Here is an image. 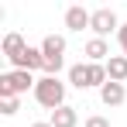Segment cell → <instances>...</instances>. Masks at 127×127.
Segmentation results:
<instances>
[{"label":"cell","instance_id":"obj_14","mask_svg":"<svg viewBox=\"0 0 127 127\" xmlns=\"http://www.w3.org/2000/svg\"><path fill=\"white\" fill-rule=\"evenodd\" d=\"M83 127H110V120H106V117H100V113H96V117H89V120H86Z\"/></svg>","mask_w":127,"mask_h":127},{"label":"cell","instance_id":"obj_3","mask_svg":"<svg viewBox=\"0 0 127 127\" xmlns=\"http://www.w3.org/2000/svg\"><path fill=\"white\" fill-rule=\"evenodd\" d=\"M41 55H45V76H59L65 65V38L62 34H48L41 41Z\"/></svg>","mask_w":127,"mask_h":127},{"label":"cell","instance_id":"obj_11","mask_svg":"<svg viewBox=\"0 0 127 127\" xmlns=\"http://www.w3.org/2000/svg\"><path fill=\"white\" fill-rule=\"evenodd\" d=\"M24 48H28V45H24V38L17 34V31L3 34V55H7V59H17V55H21Z\"/></svg>","mask_w":127,"mask_h":127},{"label":"cell","instance_id":"obj_5","mask_svg":"<svg viewBox=\"0 0 127 127\" xmlns=\"http://www.w3.org/2000/svg\"><path fill=\"white\" fill-rule=\"evenodd\" d=\"M10 65L14 69H24V72H34V69H45V55H41V48H24L17 59H10Z\"/></svg>","mask_w":127,"mask_h":127},{"label":"cell","instance_id":"obj_7","mask_svg":"<svg viewBox=\"0 0 127 127\" xmlns=\"http://www.w3.org/2000/svg\"><path fill=\"white\" fill-rule=\"evenodd\" d=\"M106 76H110V83H127V55H110Z\"/></svg>","mask_w":127,"mask_h":127},{"label":"cell","instance_id":"obj_6","mask_svg":"<svg viewBox=\"0 0 127 127\" xmlns=\"http://www.w3.org/2000/svg\"><path fill=\"white\" fill-rule=\"evenodd\" d=\"M89 21H93V14L86 7H69L65 10V28L69 31H83V28H89Z\"/></svg>","mask_w":127,"mask_h":127},{"label":"cell","instance_id":"obj_15","mask_svg":"<svg viewBox=\"0 0 127 127\" xmlns=\"http://www.w3.org/2000/svg\"><path fill=\"white\" fill-rule=\"evenodd\" d=\"M117 41H120V48H124V55H127V24H120V31H117Z\"/></svg>","mask_w":127,"mask_h":127},{"label":"cell","instance_id":"obj_8","mask_svg":"<svg viewBox=\"0 0 127 127\" xmlns=\"http://www.w3.org/2000/svg\"><path fill=\"white\" fill-rule=\"evenodd\" d=\"M100 100H103L106 106H120L127 100V89H124V83H106L103 89H100Z\"/></svg>","mask_w":127,"mask_h":127},{"label":"cell","instance_id":"obj_2","mask_svg":"<svg viewBox=\"0 0 127 127\" xmlns=\"http://www.w3.org/2000/svg\"><path fill=\"white\" fill-rule=\"evenodd\" d=\"M38 79H31V72L24 69H14V72H3L0 76V100H10V96H21L28 89H34Z\"/></svg>","mask_w":127,"mask_h":127},{"label":"cell","instance_id":"obj_13","mask_svg":"<svg viewBox=\"0 0 127 127\" xmlns=\"http://www.w3.org/2000/svg\"><path fill=\"white\" fill-rule=\"evenodd\" d=\"M17 110H21V103H17V96H10V100H0V113H3V117H14Z\"/></svg>","mask_w":127,"mask_h":127},{"label":"cell","instance_id":"obj_12","mask_svg":"<svg viewBox=\"0 0 127 127\" xmlns=\"http://www.w3.org/2000/svg\"><path fill=\"white\" fill-rule=\"evenodd\" d=\"M69 83L76 86V89H89V65H72L69 69Z\"/></svg>","mask_w":127,"mask_h":127},{"label":"cell","instance_id":"obj_16","mask_svg":"<svg viewBox=\"0 0 127 127\" xmlns=\"http://www.w3.org/2000/svg\"><path fill=\"white\" fill-rule=\"evenodd\" d=\"M31 127H52V120H38V124H31Z\"/></svg>","mask_w":127,"mask_h":127},{"label":"cell","instance_id":"obj_4","mask_svg":"<svg viewBox=\"0 0 127 127\" xmlns=\"http://www.w3.org/2000/svg\"><path fill=\"white\" fill-rule=\"evenodd\" d=\"M89 31H93V38H103V41H106L110 31H120V21H117V14H113L110 7H100V10H93Z\"/></svg>","mask_w":127,"mask_h":127},{"label":"cell","instance_id":"obj_10","mask_svg":"<svg viewBox=\"0 0 127 127\" xmlns=\"http://www.w3.org/2000/svg\"><path fill=\"white\" fill-rule=\"evenodd\" d=\"M79 124V113H76V106H59V110H52V127H76Z\"/></svg>","mask_w":127,"mask_h":127},{"label":"cell","instance_id":"obj_9","mask_svg":"<svg viewBox=\"0 0 127 127\" xmlns=\"http://www.w3.org/2000/svg\"><path fill=\"white\" fill-rule=\"evenodd\" d=\"M83 52H86V59H89V62H106V59H110V45H106L103 38H89Z\"/></svg>","mask_w":127,"mask_h":127},{"label":"cell","instance_id":"obj_1","mask_svg":"<svg viewBox=\"0 0 127 127\" xmlns=\"http://www.w3.org/2000/svg\"><path fill=\"white\" fill-rule=\"evenodd\" d=\"M34 100L45 110H59L65 106V83H59V76H41L34 86Z\"/></svg>","mask_w":127,"mask_h":127}]
</instances>
